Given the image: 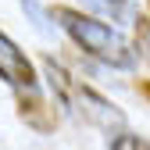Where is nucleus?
Here are the masks:
<instances>
[{
  "instance_id": "20e7f679",
  "label": "nucleus",
  "mask_w": 150,
  "mask_h": 150,
  "mask_svg": "<svg viewBox=\"0 0 150 150\" xmlns=\"http://www.w3.org/2000/svg\"><path fill=\"white\" fill-rule=\"evenodd\" d=\"M14 104H18V118L29 129H36V132H54V129H57V111H54V104L40 89L14 93Z\"/></svg>"
},
{
  "instance_id": "0eeeda50",
  "label": "nucleus",
  "mask_w": 150,
  "mask_h": 150,
  "mask_svg": "<svg viewBox=\"0 0 150 150\" xmlns=\"http://www.w3.org/2000/svg\"><path fill=\"white\" fill-rule=\"evenodd\" d=\"M107 150H150V139H143L136 132H118L115 139L107 143Z\"/></svg>"
},
{
  "instance_id": "7ed1b4c3",
  "label": "nucleus",
  "mask_w": 150,
  "mask_h": 150,
  "mask_svg": "<svg viewBox=\"0 0 150 150\" xmlns=\"http://www.w3.org/2000/svg\"><path fill=\"white\" fill-rule=\"evenodd\" d=\"M0 79H4L14 93H29L40 89V75H36V64L25 57V50L18 47L11 36L0 29Z\"/></svg>"
},
{
  "instance_id": "423d86ee",
  "label": "nucleus",
  "mask_w": 150,
  "mask_h": 150,
  "mask_svg": "<svg viewBox=\"0 0 150 150\" xmlns=\"http://www.w3.org/2000/svg\"><path fill=\"white\" fill-rule=\"evenodd\" d=\"M132 54L143 64H150V18L143 14H136V22H132Z\"/></svg>"
},
{
  "instance_id": "f257e3e1",
  "label": "nucleus",
  "mask_w": 150,
  "mask_h": 150,
  "mask_svg": "<svg viewBox=\"0 0 150 150\" xmlns=\"http://www.w3.org/2000/svg\"><path fill=\"white\" fill-rule=\"evenodd\" d=\"M50 18L57 22L68 36H71V43L75 47H82L89 57H97L111 68H132L136 61V54L132 47L125 43V36L118 29H111L107 22H100V18H93V14H82L79 7H50Z\"/></svg>"
},
{
  "instance_id": "39448f33",
  "label": "nucleus",
  "mask_w": 150,
  "mask_h": 150,
  "mask_svg": "<svg viewBox=\"0 0 150 150\" xmlns=\"http://www.w3.org/2000/svg\"><path fill=\"white\" fill-rule=\"evenodd\" d=\"M86 4H89L93 11H100L104 18H111V22H136L129 0H86Z\"/></svg>"
},
{
  "instance_id": "f03ea898",
  "label": "nucleus",
  "mask_w": 150,
  "mask_h": 150,
  "mask_svg": "<svg viewBox=\"0 0 150 150\" xmlns=\"http://www.w3.org/2000/svg\"><path fill=\"white\" fill-rule=\"evenodd\" d=\"M43 75H47L50 89L57 93V100H61L64 107H71L82 122L97 125V129H107V132H111V129H122V125H125L122 107H118V104H111L104 93H97L93 86H86L82 79H75V75H71L61 61L43 57Z\"/></svg>"
},
{
  "instance_id": "6e6552de",
  "label": "nucleus",
  "mask_w": 150,
  "mask_h": 150,
  "mask_svg": "<svg viewBox=\"0 0 150 150\" xmlns=\"http://www.w3.org/2000/svg\"><path fill=\"white\" fill-rule=\"evenodd\" d=\"M136 89H139V93H143V97H146V100H150V82H139V86H136Z\"/></svg>"
},
{
  "instance_id": "1a4fd4ad",
  "label": "nucleus",
  "mask_w": 150,
  "mask_h": 150,
  "mask_svg": "<svg viewBox=\"0 0 150 150\" xmlns=\"http://www.w3.org/2000/svg\"><path fill=\"white\" fill-rule=\"evenodd\" d=\"M146 4H150V0H146Z\"/></svg>"
}]
</instances>
